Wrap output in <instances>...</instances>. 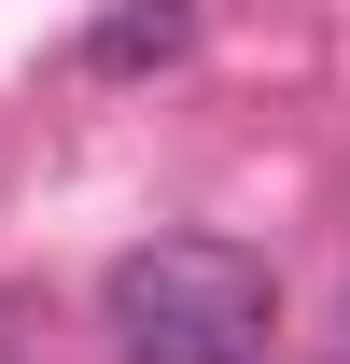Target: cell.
Returning <instances> with one entry per match:
<instances>
[{
  "mask_svg": "<svg viewBox=\"0 0 350 364\" xmlns=\"http://www.w3.org/2000/svg\"><path fill=\"white\" fill-rule=\"evenodd\" d=\"M182 43H196L182 0H127V14H98V28H85V70H169Z\"/></svg>",
  "mask_w": 350,
  "mask_h": 364,
  "instance_id": "cell-2",
  "label": "cell"
},
{
  "mask_svg": "<svg viewBox=\"0 0 350 364\" xmlns=\"http://www.w3.org/2000/svg\"><path fill=\"white\" fill-rule=\"evenodd\" d=\"M98 322L127 364H266L280 336V280L238 238H140L98 280Z\"/></svg>",
  "mask_w": 350,
  "mask_h": 364,
  "instance_id": "cell-1",
  "label": "cell"
}]
</instances>
